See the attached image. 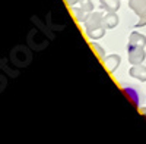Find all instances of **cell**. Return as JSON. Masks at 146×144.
<instances>
[{
	"mask_svg": "<svg viewBox=\"0 0 146 144\" xmlns=\"http://www.w3.org/2000/svg\"><path fill=\"white\" fill-rule=\"evenodd\" d=\"M85 31L91 40H100L105 35V25H104V15L101 12H92L89 18L85 21Z\"/></svg>",
	"mask_w": 146,
	"mask_h": 144,
	"instance_id": "1",
	"label": "cell"
},
{
	"mask_svg": "<svg viewBox=\"0 0 146 144\" xmlns=\"http://www.w3.org/2000/svg\"><path fill=\"white\" fill-rule=\"evenodd\" d=\"M79 7L73 6V16L76 18L78 22H85L94 12V3L91 0H79Z\"/></svg>",
	"mask_w": 146,
	"mask_h": 144,
	"instance_id": "2",
	"label": "cell"
},
{
	"mask_svg": "<svg viewBox=\"0 0 146 144\" xmlns=\"http://www.w3.org/2000/svg\"><path fill=\"white\" fill-rule=\"evenodd\" d=\"M129 7L137 15L139 21L136 27H145L146 25V0H129Z\"/></svg>",
	"mask_w": 146,
	"mask_h": 144,
	"instance_id": "3",
	"label": "cell"
},
{
	"mask_svg": "<svg viewBox=\"0 0 146 144\" xmlns=\"http://www.w3.org/2000/svg\"><path fill=\"white\" fill-rule=\"evenodd\" d=\"M127 56H129V62L131 65H142L145 57H146V52L143 47L139 46H127Z\"/></svg>",
	"mask_w": 146,
	"mask_h": 144,
	"instance_id": "4",
	"label": "cell"
},
{
	"mask_svg": "<svg viewBox=\"0 0 146 144\" xmlns=\"http://www.w3.org/2000/svg\"><path fill=\"white\" fill-rule=\"evenodd\" d=\"M129 75L135 79H139V81H146V66L143 65H133L130 69H129Z\"/></svg>",
	"mask_w": 146,
	"mask_h": 144,
	"instance_id": "5",
	"label": "cell"
},
{
	"mask_svg": "<svg viewBox=\"0 0 146 144\" xmlns=\"http://www.w3.org/2000/svg\"><path fill=\"white\" fill-rule=\"evenodd\" d=\"M102 62H104L105 68H107L110 72H114V71L118 68L120 62H121V57H120L118 55H110V56H105V59H104Z\"/></svg>",
	"mask_w": 146,
	"mask_h": 144,
	"instance_id": "6",
	"label": "cell"
},
{
	"mask_svg": "<svg viewBox=\"0 0 146 144\" xmlns=\"http://www.w3.org/2000/svg\"><path fill=\"white\" fill-rule=\"evenodd\" d=\"M118 22H120V19H118L115 12H107V13L104 15V25H105L107 30L115 28L118 25Z\"/></svg>",
	"mask_w": 146,
	"mask_h": 144,
	"instance_id": "7",
	"label": "cell"
},
{
	"mask_svg": "<svg viewBox=\"0 0 146 144\" xmlns=\"http://www.w3.org/2000/svg\"><path fill=\"white\" fill-rule=\"evenodd\" d=\"M129 44L130 46H139V47H145L146 46V35L137 32V31H133L129 37Z\"/></svg>",
	"mask_w": 146,
	"mask_h": 144,
	"instance_id": "8",
	"label": "cell"
},
{
	"mask_svg": "<svg viewBox=\"0 0 146 144\" xmlns=\"http://www.w3.org/2000/svg\"><path fill=\"white\" fill-rule=\"evenodd\" d=\"M100 5L107 12H117L120 9V0H100Z\"/></svg>",
	"mask_w": 146,
	"mask_h": 144,
	"instance_id": "9",
	"label": "cell"
},
{
	"mask_svg": "<svg viewBox=\"0 0 146 144\" xmlns=\"http://www.w3.org/2000/svg\"><path fill=\"white\" fill-rule=\"evenodd\" d=\"M91 47L94 49V52L98 55V57L104 61V59H105V50H104V47H102L101 44H98V43H95V41L91 43Z\"/></svg>",
	"mask_w": 146,
	"mask_h": 144,
	"instance_id": "10",
	"label": "cell"
},
{
	"mask_svg": "<svg viewBox=\"0 0 146 144\" xmlns=\"http://www.w3.org/2000/svg\"><path fill=\"white\" fill-rule=\"evenodd\" d=\"M64 2H66V5H67V6L73 7V6L76 5V3H79V0H64Z\"/></svg>",
	"mask_w": 146,
	"mask_h": 144,
	"instance_id": "11",
	"label": "cell"
},
{
	"mask_svg": "<svg viewBox=\"0 0 146 144\" xmlns=\"http://www.w3.org/2000/svg\"><path fill=\"white\" fill-rule=\"evenodd\" d=\"M139 110H140V113H143V115H146V107H139Z\"/></svg>",
	"mask_w": 146,
	"mask_h": 144,
	"instance_id": "12",
	"label": "cell"
}]
</instances>
